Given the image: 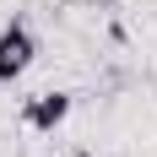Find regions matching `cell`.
I'll use <instances>...</instances> for the list:
<instances>
[{"mask_svg": "<svg viewBox=\"0 0 157 157\" xmlns=\"http://www.w3.org/2000/svg\"><path fill=\"white\" fill-rule=\"evenodd\" d=\"M33 60H38V38H33V27L22 16H11V22L0 27V87L22 81Z\"/></svg>", "mask_w": 157, "mask_h": 157, "instance_id": "cell-1", "label": "cell"}, {"mask_svg": "<svg viewBox=\"0 0 157 157\" xmlns=\"http://www.w3.org/2000/svg\"><path fill=\"white\" fill-rule=\"evenodd\" d=\"M22 119H27V130H60L65 119H71V92H60V87H49V92L27 98V109H22Z\"/></svg>", "mask_w": 157, "mask_h": 157, "instance_id": "cell-2", "label": "cell"}]
</instances>
